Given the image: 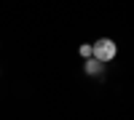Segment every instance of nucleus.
Masks as SVG:
<instances>
[{
  "instance_id": "1",
  "label": "nucleus",
  "mask_w": 134,
  "mask_h": 120,
  "mask_svg": "<svg viewBox=\"0 0 134 120\" xmlns=\"http://www.w3.org/2000/svg\"><path fill=\"white\" fill-rule=\"evenodd\" d=\"M115 53H118V46H115V40H110V37H99L91 43V59L97 61H113L115 59Z\"/></svg>"
},
{
  "instance_id": "2",
  "label": "nucleus",
  "mask_w": 134,
  "mask_h": 120,
  "mask_svg": "<svg viewBox=\"0 0 134 120\" xmlns=\"http://www.w3.org/2000/svg\"><path fill=\"white\" fill-rule=\"evenodd\" d=\"M81 56L83 59H91V46H81Z\"/></svg>"
}]
</instances>
